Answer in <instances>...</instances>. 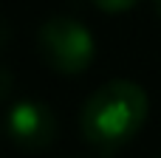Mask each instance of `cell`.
I'll list each match as a JSON object with an SVG mask.
<instances>
[{"mask_svg": "<svg viewBox=\"0 0 161 158\" xmlns=\"http://www.w3.org/2000/svg\"><path fill=\"white\" fill-rule=\"evenodd\" d=\"M99 11H108V14H122L127 8H133L139 0H91Z\"/></svg>", "mask_w": 161, "mask_h": 158, "instance_id": "cell-4", "label": "cell"}, {"mask_svg": "<svg viewBox=\"0 0 161 158\" xmlns=\"http://www.w3.org/2000/svg\"><path fill=\"white\" fill-rule=\"evenodd\" d=\"M147 93L139 82L130 79H110L96 88L79 113V127L88 144L96 150H116L127 144L142 124L147 122Z\"/></svg>", "mask_w": 161, "mask_h": 158, "instance_id": "cell-1", "label": "cell"}, {"mask_svg": "<svg viewBox=\"0 0 161 158\" xmlns=\"http://www.w3.org/2000/svg\"><path fill=\"white\" fill-rule=\"evenodd\" d=\"M11 85H14V76L8 74V68L0 65V99H6L11 93Z\"/></svg>", "mask_w": 161, "mask_h": 158, "instance_id": "cell-5", "label": "cell"}, {"mask_svg": "<svg viewBox=\"0 0 161 158\" xmlns=\"http://www.w3.org/2000/svg\"><path fill=\"white\" fill-rule=\"evenodd\" d=\"M0 42H3V25H0Z\"/></svg>", "mask_w": 161, "mask_h": 158, "instance_id": "cell-7", "label": "cell"}, {"mask_svg": "<svg viewBox=\"0 0 161 158\" xmlns=\"http://www.w3.org/2000/svg\"><path fill=\"white\" fill-rule=\"evenodd\" d=\"M37 51L57 74H82L93 59V37L74 17H51L37 31Z\"/></svg>", "mask_w": 161, "mask_h": 158, "instance_id": "cell-2", "label": "cell"}, {"mask_svg": "<svg viewBox=\"0 0 161 158\" xmlns=\"http://www.w3.org/2000/svg\"><path fill=\"white\" fill-rule=\"evenodd\" d=\"M156 3V11H158V17H161V0H153Z\"/></svg>", "mask_w": 161, "mask_h": 158, "instance_id": "cell-6", "label": "cell"}, {"mask_svg": "<svg viewBox=\"0 0 161 158\" xmlns=\"http://www.w3.org/2000/svg\"><path fill=\"white\" fill-rule=\"evenodd\" d=\"M8 136L25 153L45 150L57 136V116L45 102L20 99L8 110Z\"/></svg>", "mask_w": 161, "mask_h": 158, "instance_id": "cell-3", "label": "cell"}]
</instances>
